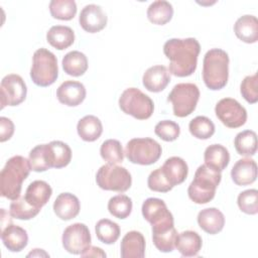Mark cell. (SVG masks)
I'll return each instance as SVG.
<instances>
[{"label":"cell","instance_id":"836d02e7","mask_svg":"<svg viewBox=\"0 0 258 258\" xmlns=\"http://www.w3.org/2000/svg\"><path fill=\"white\" fill-rule=\"evenodd\" d=\"M28 160L33 171L42 172L51 168L48 144H39L33 147L29 152Z\"/></svg>","mask_w":258,"mask_h":258},{"label":"cell","instance_id":"484cf974","mask_svg":"<svg viewBox=\"0 0 258 258\" xmlns=\"http://www.w3.org/2000/svg\"><path fill=\"white\" fill-rule=\"evenodd\" d=\"M202 237L195 231L186 230L176 236L175 248L184 257L197 256L202 249Z\"/></svg>","mask_w":258,"mask_h":258},{"label":"cell","instance_id":"e575fe53","mask_svg":"<svg viewBox=\"0 0 258 258\" xmlns=\"http://www.w3.org/2000/svg\"><path fill=\"white\" fill-rule=\"evenodd\" d=\"M97 238L104 244H114L120 237V227L117 223L109 220L102 219L98 221L95 226Z\"/></svg>","mask_w":258,"mask_h":258},{"label":"cell","instance_id":"7402d4cb","mask_svg":"<svg viewBox=\"0 0 258 258\" xmlns=\"http://www.w3.org/2000/svg\"><path fill=\"white\" fill-rule=\"evenodd\" d=\"M176 236L177 232L174 228V224L152 227V241L160 252H171L175 248Z\"/></svg>","mask_w":258,"mask_h":258},{"label":"cell","instance_id":"277c9868","mask_svg":"<svg viewBox=\"0 0 258 258\" xmlns=\"http://www.w3.org/2000/svg\"><path fill=\"white\" fill-rule=\"evenodd\" d=\"M222 179L221 172H217L205 164L198 167L187 188L188 198L196 204L203 205L211 202Z\"/></svg>","mask_w":258,"mask_h":258},{"label":"cell","instance_id":"4316f807","mask_svg":"<svg viewBox=\"0 0 258 258\" xmlns=\"http://www.w3.org/2000/svg\"><path fill=\"white\" fill-rule=\"evenodd\" d=\"M236 36L246 43H255L258 40V20L254 15H243L234 24Z\"/></svg>","mask_w":258,"mask_h":258},{"label":"cell","instance_id":"7a4b0ae2","mask_svg":"<svg viewBox=\"0 0 258 258\" xmlns=\"http://www.w3.org/2000/svg\"><path fill=\"white\" fill-rule=\"evenodd\" d=\"M31 169L28 159L21 155L12 156L7 160L0 172L1 196L14 201L20 197L22 182L27 178Z\"/></svg>","mask_w":258,"mask_h":258},{"label":"cell","instance_id":"5b68a950","mask_svg":"<svg viewBox=\"0 0 258 258\" xmlns=\"http://www.w3.org/2000/svg\"><path fill=\"white\" fill-rule=\"evenodd\" d=\"M58 77L56 56L48 49L41 47L35 50L32 56L30 78L39 87L52 85Z\"/></svg>","mask_w":258,"mask_h":258},{"label":"cell","instance_id":"ab89813d","mask_svg":"<svg viewBox=\"0 0 258 258\" xmlns=\"http://www.w3.org/2000/svg\"><path fill=\"white\" fill-rule=\"evenodd\" d=\"M40 210L28 204L24 197H19L18 199L12 201L9 208V215L18 220H30L37 216Z\"/></svg>","mask_w":258,"mask_h":258},{"label":"cell","instance_id":"ffe728a7","mask_svg":"<svg viewBox=\"0 0 258 258\" xmlns=\"http://www.w3.org/2000/svg\"><path fill=\"white\" fill-rule=\"evenodd\" d=\"M233 181L240 186L253 183L257 178V164L251 158L239 159L231 170Z\"/></svg>","mask_w":258,"mask_h":258},{"label":"cell","instance_id":"4fadbf2b","mask_svg":"<svg viewBox=\"0 0 258 258\" xmlns=\"http://www.w3.org/2000/svg\"><path fill=\"white\" fill-rule=\"evenodd\" d=\"M142 216L152 227L165 223H171L173 216L166 207L164 201L157 198H148L142 204Z\"/></svg>","mask_w":258,"mask_h":258},{"label":"cell","instance_id":"8fae6325","mask_svg":"<svg viewBox=\"0 0 258 258\" xmlns=\"http://www.w3.org/2000/svg\"><path fill=\"white\" fill-rule=\"evenodd\" d=\"M64 250L71 254H82L91 246V234L89 228L83 223H75L68 226L61 237Z\"/></svg>","mask_w":258,"mask_h":258},{"label":"cell","instance_id":"7dc6e473","mask_svg":"<svg viewBox=\"0 0 258 258\" xmlns=\"http://www.w3.org/2000/svg\"><path fill=\"white\" fill-rule=\"evenodd\" d=\"M30 256H32V257H35V256H37V257H41V256L48 257L49 255L42 249H33V251H31L30 253L27 254V257H30Z\"/></svg>","mask_w":258,"mask_h":258},{"label":"cell","instance_id":"b9f144b4","mask_svg":"<svg viewBox=\"0 0 258 258\" xmlns=\"http://www.w3.org/2000/svg\"><path fill=\"white\" fill-rule=\"evenodd\" d=\"M155 134L166 142H171L177 139L180 133V128L177 123L171 120H162L155 125Z\"/></svg>","mask_w":258,"mask_h":258},{"label":"cell","instance_id":"d6a6232c","mask_svg":"<svg viewBox=\"0 0 258 258\" xmlns=\"http://www.w3.org/2000/svg\"><path fill=\"white\" fill-rule=\"evenodd\" d=\"M234 145L238 154L253 156L257 151V135L253 130L239 132L234 139Z\"/></svg>","mask_w":258,"mask_h":258},{"label":"cell","instance_id":"d6986e66","mask_svg":"<svg viewBox=\"0 0 258 258\" xmlns=\"http://www.w3.org/2000/svg\"><path fill=\"white\" fill-rule=\"evenodd\" d=\"M81 210L79 199L71 192L59 194L53 203L54 214L62 221L76 218Z\"/></svg>","mask_w":258,"mask_h":258},{"label":"cell","instance_id":"5bb4252c","mask_svg":"<svg viewBox=\"0 0 258 258\" xmlns=\"http://www.w3.org/2000/svg\"><path fill=\"white\" fill-rule=\"evenodd\" d=\"M107 15L102 7L96 4L86 5L79 16L81 27L89 33H96L104 29L107 25Z\"/></svg>","mask_w":258,"mask_h":258},{"label":"cell","instance_id":"d4e9b609","mask_svg":"<svg viewBox=\"0 0 258 258\" xmlns=\"http://www.w3.org/2000/svg\"><path fill=\"white\" fill-rule=\"evenodd\" d=\"M204 160L206 166L217 172H222L230 162V153L225 146L212 144L206 148Z\"/></svg>","mask_w":258,"mask_h":258},{"label":"cell","instance_id":"7bdbcfd3","mask_svg":"<svg viewBox=\"0 0 258 258\" xmlns=\"http://www.w3.org/2000/svg\"><path fill=\"white\" fill-rule=\"evenodd\" d=\"M240 92L242 97L249 103L255 104L258 101V75L247 76L241 83Z\"/></svg>","mask_w":258,"mask_h":258},{"label":"cell","instance_id":"60d3db41","mask_svg":"<svg viewBox=\"0 0 258 258\" xmlns=\"http://www.w3.org/2000/svg\"><path fill=\"white\" fill-rule=\"evenodd\" d=\"M237 204L243 213L256 215L258 213V190L256 188H250L240 192Z\"/></svg>","mask_w":258,"mask_h":258},{"label":"cell","instance_id":"ee69618b","mask_svg":"<svg viewBox=\"0 0 258 258\" xmlns=\"http://www.w3.org/2000/svg\"><path fill=\"white\" fill-rule=\"evenodd\" d=\"M147 184L151 190L158 192H167L173 188L164 178L160 167L150 172L147 179Z\"/></svg>","mask_w":258,"mask_h":258},{"label":"cell","instance_id":"9c48e42d","mask_svg":"<svg viewBox=\"0 0 258 258\" xmlns=\"http://www.w3.org/2000/svg\"><path fill=\"white\" fill-rule=\"evenodd\" d=\"M96 182L102 189L124 192L130 188L132 177L125 167L107 163L98 169L96 173Z\"/></svg>","mask_w":258,"mask_h":258},{"label":"cell","instance_id":"d590c367","mask_svg":"<svg viewBox=\"0 0 258 258\" xmlns=\"http://www.w3.org/2000/svg\"><path fill=\"white\" fill-rule=\"evenodd\" d=\"M190 134L198 139H209L215 133V124L206 116H197L188 124Z\"/></svg>","mask_w":258,"mask_h":258},{"label":"cell","instance_id":"e0dca14e","mask_svg":"<svg viewBox=\"0 0 258 258\" xmlns=\"http://www.w3.org/2000/svg\"><path fill=\"white\" fill-rule=\"evenodd\" d=\"M160 169L164 178L172 187L182 183L188 173L186 162L178 156L167 158L163 165L160 166Z\"/></svg>","mask_w":258,"mask_h":258},{"label":"cell","instance_id":"603a6c76","mask_svg":"<svg viewBox=\"0 0 258 258\" xmlns=\"http://www.w3.org/2000/svg\"><path fill=\"white\" fill-rule=\"evenodd\" d=\"M198 224L206 233L215 235L223 230L225 226V217L217 208H207L198 214Z\"/></svg>","mask_w":258,"mask_h":258},{"label":"cell","instance_id":"4dcf8cb0","mask_svg":"<svg viewBox=\"0 0 258 258\" xmlns=\"http://www.w3.org/2000/svg\"><path fill=\"white\" fill-rule=\"evenodd\" d=\"M173 16L172 5L164 0L152 2L147 8L148 20L156 25H164L171 20Z\"/></svg>","mask_w":258,"mask_h":258},{"label":"cell","instance_id":"1f68e13d","mask_svg":"<svg viewBox=\"0 0 258 258\" xmlns=\"http://www.w3.org/2000/svg\"><path fill=\"white\" fill-rule=\"evenodd\" d=\"M48 150L53 168L66 167L72 160V149L62 141L53 140L49 142Z\"/></svg>","mask_w":258,"mask_h":258},{"label":"cell","instance_id":"83f0119b","mask_svg":"<svg viewBox=\"0 0 258 258\" xmlns=\"http://www.w3.org/2000/svg\"><path fill=\"white\" fill-rule=\"evenodd\" d=\"M47 42L58 50L70 47L75 41L74 30L64 25L51 26L46 33Z\"/></svg>","mask_w":258,"mask_h":258},{"label":"cell","instance_id":"8992f818","mask_svg":"<svg viewBox=\"0 0 258 258\" xmlns=\"http://www.w3.org/2000/svg\"><path fill=\"white\" fill-rule=\"evenodd\" d=\"M199 99L200 90L192 83L175 85L167 97V101L172 104L173 115L180 118L186 117L195 111Z\"/></svg>","mask_w":258,"mask_h":258},{"label":"cell","instance_id":"52a82bcc","mask_svg":"<svg viewBox=\"0 0 258 258\" xmlns=\"http://www.w3.org/2000/svg\"><path fill=\"white\" fill-rule=\"evenodd\" d=\"M119 107L125 114L138 120L150 118L154 111L153 101L137 88H128L121 94Z\"/></svg>","mask_w":258,"mask_h":258},{"label":"cell","instance_id":"f1b7e54d","mask_svg":"<svg viewBox=\"0 0 258 258\" xmlns=\"http://www.w3.org/2000/svg\"><path fill=\"white\" fill-rule=\"evenodd\" d=\"M77 131L81 139L93 142L100 138L103 132V125L100 119L94 115H87L79 120Z\"/></svg>","mask_w":258,"mask_h":258},{"label":"cell","instance_id":"9a60e30c","mask_svg":"<svg viewBox=\"0 0 258 258\" xmlns=\"http://www.w3.org/2000/svg\"><path fill=\"white\" fill-rule=\"evenodd\" d=\"M86 88L78 81H66L56 90L57 100L69 107L79 106L86 98Z\"/></svg>","mask_w":258,"mask_h":258},{"label":"cell","instance_id":"44dd1931","mask_svg":"<svg viewBox=\"0 0 258 258\" xmlns=\"http://www.w3.org/2000/svg\"><path fill=\"white\" fill-rule=\"evenodd\" d=\"M122 258H143L145 256V239L138 231L128 232L120 245Z\"/></svg>","mask_w":258,"mask_h":258},{"label":"cell","instance_id":"7c38bea8","mask_svg":"<svg viewBox=\"0 0 258 258\" xmlns=\"http://www.w3.org/2000/svg\"><path fill=\"white\" fill-rule=\"evenodd\" d=\"M1 109L6 106H17L21 104L27 94V88L23 79L16 74L5 76L1 81Z\"/></svg>","mask_w":258,"mask_h":258},{"label":"cell","instance_id":"ac0fdd59","mask_svg":"<svg viewBox=\"0 0 258 258\" xmlns=\"http://www.w3.org/2000/svg\"><path fill=\"white\" fill-rule=\"evenodd\" d=\"M1 240L9 251L20 252L28 244V235L23 228L9 223L1 231Z\"/></svg>","mask_w":258,"mask_h":258},{"label":"cell","instance_id":"30bf717a","mask_svg":"<svg viewBox=\"0 0 258 258\" xmlns=\"http://www.w3.org/2000/svg\"><path fill=\"white\" fill-rule=\"evenodd\" d=\"M215 113L218 119L229 128H239L247 121L246 109L235 99H221L216 107Z\"/></svg>","mask_w":258,"mask_h":258},{"label":"cell","instance_id":"bcb514c9","mask_svg":"<svg viewBox=\"0 0 258 258\" xmlns=\"http://www.w3.org/2000/svg\"><path fill=\"white\" fill-rule=\"evenodd\" d=\"M82 257H106V253L103 251V249L96 247V246H90L87 250H85L82 254Z\"/></svg>","mask_w":258,"mask_h":258},{"label":"cell","instance_id":"6da1fadb","mask_svg":"<svg viewBox=\"0 0 258 258\" xmlns=\"http://www.w3.org/2000/svg\"><path fill=\"white\" fill-rule=\"evenodd\" d=\"M201 51L200 42L194 38H170L163 45V52L169 59V73L184 78L197 70L198 56Z\"/></svg>","mask_w":258,"mask_h":258},{"label":"cell","instance_id":"f35d334b","mask_svg":"<svg viewBox=\"0 0 258 258\" xmlns=\"http://www.w3.org/2000/svg\"><path fill=\"white\" fill-rule=\"evenodd\" d=\"M100 154L107 163L118 164L124 159V152L121 143L116 139L104 141L100 148Z\"/></svg>","mask_w":258,"mask_h":258},{"label":"cell","instance_id":"74e56055","mask_svg":"<svg viewBox=\"0 0 258 258\" xmlns=\"http://www.w3.org/2000/svg\"><path fill=\"white\" fill-rule=\"evenodd\" d=\"M109 213L118 219H126L132 212V200L126 195H117L108 202Z\"/></svg>","mask_w":258,"mask_h":258},{"label":"cell","instance_id":"cb8c5ba5","mask_svg":"<svg viewBox=\"0 0 258 258\" xmlns=\"http://www.w3.org/2000/svg\"><path fill=\"white\" fill-rule=\"evenodd\" d=\"M52 195L50 185L44 180H34L26 188L25 200L32 207L41 210L47 204Z\"/></svg>","mask_w":258,"mask_h":258},{"label":"cell","instance_id":"3957f363","mask_svg":"<svg viewBox=\"0 0 258 258\" xmlns=\"http://www.w3.org/2000/svg\"><path fill=\"white\" fill-rule=\"evenodd\" d=\"M229 79V55L221 48L207 51L203 60V80L213 91L223 89Z\"/></svg>","mask_w":258,"mask_h":258},{"label":"cell","instance_id":"f546056e","mask_svg":"<svg viewBox=\"0 0 258 258\" xmlns=\"http://www.w3.org/2000/svg\"><path fill=\"white\" fill-rule=\"evenodd\" d=\"M61 64L64 73L69 76L81 77L88 70V58L83 52L73 50L63 56Z\"/></svg>","mask_w":258,"mask_h":258},{"label":"cell","instance_id":"f6af8a7d","mask_svg":"<svg viewBox=\"0 0 258 258\" xmlns=\"http://www.w3.org/2000/svg\"><path fill=\"white\" fill-rule=\"evenodd\" d=\"M14 133V124L7 117H0V141L9 140Z\"/></svg>","mask_w":258,"mask_h":258},{"label":"cell","instance_id":"8d00e7d4","mask_svg":"<svg viewBox=\"0 0 258 258\" xmlns=\"http://www.w3.org/2000/svg\"><path fill=\"white\" fill-rule=\"evenodd\" d=\"M51 16L59 20H71L77 14V4L74 0H52L49 3Z\"/></svg>","mask_w":258,"mask_h":258},{"label":"cell","instance_id":"2e32d148","mask_svg":"<svg viewBox=\"0 0 258 258\" xmlns=\"http://www.w3.org/2000/svg\"><path fill=\"white\" fill-rule=\"evenodd\" d=\"M170 82V73L164 66H153L147 69L142 77V83L146 90L152 93L163 91Z\"/></svg>","mask_w":258,"mask_h":258},{"label":"cell","instance_id":"ba28073f","mask_svg":"<svg viewBox=\"0 0 258 258\" xmlns=\"http://www.w3.org/2000/svg\"><path fill=\"white\" fill-rule=\"evenodd\" d=\"M124 153L132 163L150 165L160 158L162 148L152 138H133L126 144Z\"/></svg>","mask_w":258,"mask_h":258}]
</instances>
